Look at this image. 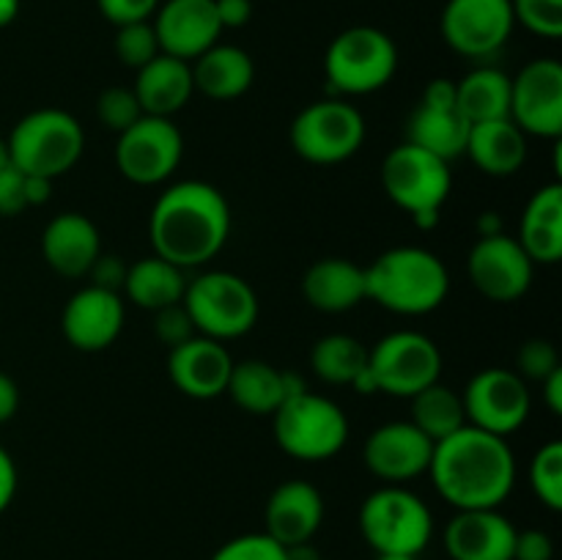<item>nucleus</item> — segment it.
Listing matches in <instances>:
<instances>
[{"label": "nucleus", "instance_id": "c9c22d12", "mask_svg": "<svg viewBox=\"0 0 562 560\" xmlns=\"http://www.w3.org/2000/svg\"><path fill=\"white\" fill-rule=\"evenodd\" d=\"M143 108L137 102L135 91L124 86L104 88L97 99V119L108 126L110 132L121 135L124 130H130L137 119H143Z\"/></svg>", "mask_w": 562, "mask_h": 560}, {"label": "nucleus", "instance_id": "412c9836", "mask_svg": "<svg viewBox=\"0 0 562 560\" xmlns=\"http://www.w3.org/2000/svg\"><path fill=\"white\" fill-rule=\"evenodd\" d=\"M516 527L499 508L459 511L445 527L450 560H514Z\"/></svg>", "mask_w": 562, "mask_h": 560}, {"label": "nucleus", "instance_id": "423d86ee", "mask_svg": "<svg viewBox=\"0 0 562 560\" xmlns=\"http://www.w3.org/2000/svg\"><path fill=\"white\" fill-rule=\"evenodd\" d=\"M184 311L190 313L198 335L220 340H234L250 333L258 322V294L245 278L225 269L198 275L187 280Z\"/></svg>", "mask_w": 562, "mask_h": 560}, {"label": "nucleus", "instance_id": "b1692460", "mask_svg": "<svg viewBox=\"0 0 562 560\" xmlns=\"http://www.w3.org/2000/svg\"><path fill=\"white\" fill-rule=\"evenodd\" d=\"M132 91H135L137 102H140L146 115L173 119L190 102L192 93H195L192 66L187 60L173 58V55L159 53L157 58L137 69Z\"/></svg>", "mask_w": 562, "mask_h": 560}, {"label": "nucleus", "instance_id": "aec40b11", "mask_svg": "<svg viewBox=\"0 0 562 560\" xmlns=\"http://www.w3.org/2000/svg\"><path fill=\"white\" fill-rule=\"evenodd\" d=\"M234 357L220 340L206 335H192L184 344L168 351V377L176 390L190 399H217L228 388Z\"/></svg>", "mask_w": 562, "mask_h": 560}, {"label": "nucleus", "instance_id": "de8ad7c7", "mask_svg": "<svg viewBox=\"0 0 562 560\" xmlns=\"http://www.w3.org/2000/svg\"><path fill=\"white\" fill-rule=\"evenodd\" d=\"M16 494V464L9 450L0 445V514L11 505Z\"/></svg>", "mask_w": 562, "mask_h": 560}, {"label": "nucleus", "instance_id": "7ed1b4c3", "mask_svg": "<svg viewBox=\"0 0 562 560\" xmlns=\"http://www.w3.org/2000/svg\"><path fill=\"white\" fill-rule=\"evenodd\" d=\"M368 300L398 316H426L450 291L448 267L426 247L404 245L384 250L366 267Z\"/></svg>", "mask_w": 562, "mask_h": 560}, {"label": "nucleus", "instance_id": "a18cd8bd", "mask_svg": "<svg viewBox=\"0 0 562 560\" xmlns=\"http://www.w3.org/2000/svg\"><path fill=\"white\" fill-rule=\"evenodd\" d=\"M88 275L93 278L91 285L108 291H121L126 278V264L119 256H110V253H99V258L93 261V267L88 269Z\"/></svg>", "mask_w": 562, "mask_h": 560}, {"label": "nucleus", "instance_id": "cd10ccee", "mask_svg": "<svg viewBox=\"0 0 562 560\" xmlns=\"http://www.w3.org/2000/svg\"><path fill=\"white\" fill-rule=\"evenodd\" d=\"M470 126L459 108H434V104L417 102V108L406 119V141L450 163L464 154Z\"/></svg>", "mask_w": 562, "mask_h": 560}, {"label": "nucleus", "instance_id": "ea45409f", "mask_svg": "<svg viewBox=\"0 0 562 560\" xmlns=\"http://www.w3.org/2000/svg\"><path fill=\"white\" fill-rule=\"evenodd\" d=\"M521 225H538V228L562 231V184L552 181L543 184L541 190L532 192L527 201L525 214H521Z\"/></svg>", "mask_w": 562, "mask_h": 560}, {"label": "nucleus", "instance_id": "79ce46f5", "mask_svg": "<svg viewBox=\"0 0 562 560\" xmlns=\"http://www.w3.org/2000/svg\"><path fill=\"white\" fill-rule=\"evenodd\" d=\"M159 3H162V0H97L104 20L113 22L115 27L126 25V22L151 20L154 11L159 9Z\"/></svg>", "mask_w": 562, "mask_h": 560}, {"label": "nucleus", "instance_id": "a19ab883", "mask_svg": "<svg viewBox=\"0 0 562 560\" xmlns=\"http://www.w3.org/2000/svg\"><path fill=\"white\" fill-rule=\"evenodd\" d=\"M154 329H157V338L162 340L165 346H179L184 344V340H190L195 333V327H192V318L190 313L184 311V305H168L162 307V311H157V318H154Z\"/></svg>", "mask_w": 562, "mask_h": 560}, {"label": "nucleus", "instance_id": "09e8293b", "mask_svg": "<svg viewBox=\"0 0 562 560\" xmlns=\"http://www.w3.org/2000/svg\"><path fill=\"white\" fill-rule=\"evenodd\" d=\"M20 410V388L9 373L0 371V423H9Z\"/></svg>", "mask_w": 562, "mask_h": 560}, {"label": "nucleus", "instance_id": "bb28decb", "mask_svg": "<svg viewBox=\"0 0 562 560\" xmlns=\"http://www.w3.org/2000/svg\"><path fill=\"white\" fill-rule=\"evenodd\" d=\"M190 66L195 91L209 99H217V102L241 97L256 80V64H252L250 53L236 44L217 42L206 53L198 55Z\"/></svg>", "mask_w": 562, "mask_h": 560}, {"label": "nucleus", "instance_id": "6e6552de", "mask_svg": "<svg viewBox=\"0 0 562 560\" xmlns=\"http://www.w3.org/2000/svg\"><path fill=\"white\" fill-rule=\"evenodd\" d=\"M274 443L296 461H327L349 439V417L327 395L305 390L274 412Z\"/></svg>", "mask_w": 562, "mask_h": 560}, {"label": "nucleus", "instance_id": "603ef678", "mask_svg": "<svg viewBox=\"0 0 562 560\" xmlns=\"http://www.w3.org/2000/svg\"><path fill=\"white\" fill-rule=\"evenodd\" d=\"M285 560H322V552L311 541L294 544V547H285Z\"/></svg>", "mask_w": 562, "mask_h": 560}, {"label": "nucleus", "instance_id": "4468645a", "mask_svg": "<svg viewBox=\"0 0 562 560\" xmlns=\"http://www.w3.org/2000/svg\"><path fill=\"white\" fill-rule=\"evenodd\" d=\"M514 27L510 0H448L439 20L445 44L472 60L497 55L508 44Z\"/></svg>", "mask_w": 562, "mask_h": 560}, {"label": "nucleus", "instance_id": "c85d7f7f", "mask_svg": "<svg viewBox=\"0 0 562 560\" xmlns=\"http://www.w3.org/2000/svg\"><path fill=\"white\" fill-rule=\"evenodd\" d=\"M121 289H124L126 300H130L132 305L157 313L162 311V307L179 305V302L184 300V269L165 261V258L159 256L140 258V261L126 267V278Z\"/></svg>", "mask_w": 562, "mask_h": 560}, {"label": "nucleus", "instance_id": "5fc2aeb1", "mask_svg": "<svg viewBox=\"0 0 562 560\" xmlns=\"http://www.w3.org/2000/svg\"><path fill=\"white\" fill-rule=\"evenodd\" d=\"M20 14V0H0V27L11 25Z\"/></svg>", "mask_w": 562, "mask_h": 560}, {"label": "nucleus", "instance_id": "f704fd0d", "mask_svg": "<svg viewBox=\"0 0 562 560\" xmlns=\"http://www.w3.org/2000/svg\"><path fill=\"white\" fill-rule=\"evenodd\" d=\"M113 47H115V55H119L121 64L130 66V69H135V71L162 53V49H159L157 31H154L151 20L126 22V25H119Z\"/></svg>", "mask_w": 562, "mask_h": 560}, {"label": "nucleus", "instance_id": "20e7f679", "mask_svg": "<svg viewBox=\"0 0 562 560\" xmlns=\"http://www.w3.org/2000/svg\"><path fill=\"white\" fill-rule=\"evenodd\" d=\"M5 143L16 170L25 176L58 179L80 163L86 152V132L66 110L42 108L16 121Z\"/></svg>", "mask_w": 562, "mask_h": 560}, {"label": "nucleus", "instance_id": "f257e3e1", "mask_svg": "<svg viewBox=\"0 0 562 560\" xmlns=\"http://www.w3.org/2000/svg\"><path fill=\"white\" fill-rule=\"evenodd\" d=\"M428 472L456 511L499 508L514 492L516 459L505 437L464 426L434 445Z\"/></svg>", "mask_w": 562, "mask_h": 560}, {"label": "nucleus", "instance_id": "49530a36", "mask_svg": "<svg viewBox=\"0 0 562 560\" xmlns=\"http://www.w3.org/2000/svg\"><path fill=\"white\" fill-rule=\"evenodd\" d=\"M214 11H217L223 31L245 27L252 16V0H214Z\"/></svg>", "mask_w": 562, "mask_h": 560}, {"label": "nucleus", "instance_id": "c756f323", "mask_svg": "<svg viewBox=\"0 0 562 560\" xmlns=\"http://www.w3.org/2000/svg\"><path fill=\"white\" fill-rule=\"evenodd\" d=\"M456 108L470 124L508 119L510 77L497 66H475L456 82Z\"/></svg>", "mask_w": 562, "mask_h": 560}, {"label": "nucleus", "instance_id": "5701e85b", "mask_svg": "<svg viewBox=\"0 0 562 560\" xmlns=\"http://www.w3.org/2000/svg\"><path fill=\"white\" fill-rule=\"evenodd\" d=\"M102 253L97 223L80 212H64L47 223L42 234V256L53 272L82 278Z\"/></svg>", "mask_w": 562, "mask_h": 560}, {"label": "nucleus", "instance_id": "9d476101", "mask_svg": "<svg viewBox=\"0 0 562 560\" xmlns=\"http://www.w3.org/2000/svg\"><path fill=\"white\" fill-rule=\"evenodd\" d=\"M368 373L376 393L412 399L442 377V351L428 335L415 329H398L368 349Z\"/></svg>", "mask_w": 562, "mask_h": 560}, {"label": "nucleus", "instance_id": "a878e982", "mask_svg": "<svg viewBox=\"0 0 562 560\" xmlns=\"http://www.w3.org/2000/svg\"><path fill=\"white\" fill-rule=\"evenodd\" d=\"M464 154L486 176L505 179L527 163V135L510 119L481 121L470 126Z\"/></svg>", "mask_w": 562, "mask_h": 560}, {"label": "nucleus", "instance_id": "3c124183", "mask_svg": "<svg viewBox=\"0 0 562 560\" xmlns=\"http://www.w3.org/2000/svg\"><path fill=\"white\" fill-rule=\"evenodd\" d=\"M541 384H543V404L549 406L552 415H562V368H558L554 373H549Z\"/></svg>", "mask_w": 562, "mask_h": 560}, {"label": "nucleus", "instance_id": "4d7b16f0", "mask_svg": "<svg viewBox=\"0 0 562 560\" xmlns=\"http://www.w3.org/2000/svg\"><path fill=\"white\" fill-rule=\"evenodd\" d=\"M376 560H417L415 555H376Z\"/></svg>", "mask_w": 562, "mask_h": 560}, {"label": "nucleus", "instance_id": "0eeeda50", "mask_svg": "<svg viewBox=\"0 0 562 560\" xmlns=\"http://www.w3.org/2000/svg\"><path fill=\"white\" fill-rule=\"evenodd\" d=\"M360 533L376 555H420L434 536L426 500L395 483L368 494L360 508Z\"/></svg>", "mask_w": 562, "mask_h": 560}, {"label": "nucleus", "instance_id": "f3484780", "mask_svg": "<svg viewBox=\"0 0 562 560\" xmlns=\"http://www.w3.org/2000/svg\"><path fill=\"white\" fill-rule=\"evenodd\" d=\"M434 443L412 421H393L373 428L362 448L366 467L384 483L404 486L428 472Z\"/></svg>", "mask_w": 562, "mask_h": 560}, {"label": "nucleus", "instance_id": "393cba45", "mask_svg": "<svg viewBox=\"0 0 562 560\" xmlns=\"http://www.w3.org/2000/svg\"><path fill=\"white\" fill-rule=\"evenodd\" d=\"M307 305L322 313H346L368 300L366 267L349 258H322L302 278Z\"/></svg>", "mask_w": 562, "mask_h": 560}, {"label": "nucleus", "instance_id": "e433bc0d", "mask_svg": "<svg viewBox=\"0 0 562 560\" xmlns=\"http://www.w3.org/2000/svg\"><path fill=\"white\" fill-rule=\"evenodd\" d=\"M516 25L541 38L562 36V0H510Z\"/></svg>", "mask_w": 562, "mask_h": 560}, {"label": "nucleus", "instance_id": "ddd939ff", "mask_svg": "<svg viewBox=\"0 0 562 560\" xmlns=\"http://www.w3.org/2000/svg\"><path fill=\"white\" fill-rule=\"evenodd\" d=\"M467 426L483 428L497 437L519 432L530 417V390L510 368H483L467 382L461 393Z\"/></svg>", "mask_w": 562, "mask_h": 560}, {"label": "nucleus", "instance_id": "1a4fd4ad", "mask_svg": "<svg viewBox=\"0 0 562 560\" xmlns=\"http://www.w3.org/2000/svg\"><path fill=\"white\" fill-rule=\"evenodd\" d=\"M296 157L313 165H338L355 157L366 141V119L346 99L311 102L294 115L289 130Z\"/></svg>", "mask_w": 562, "mask_h": 560}, {"label": "nucleus", "instance_id": "37998d69", "mask_svg": "<svg viewBox=\"0 0 562 560\" xmlns=\"http://www.w3.org/2000/svg\"><path fill=\"white\" fill-rule=\"evenodd\" d=\"M25 209V173L14 165H5L0 168V217H16Z\"/></svg>", "mask_w": 562, "mask_h": 560}, {"label": "nucleus", "instance_id": "c03bdc74", "mask_svg": "<svg viewBox=\"0 0 562 560\" xmlns=\"http://www.w3.org/2000/svg\"><path fill=\"white\" fill-rule=\"evenodd\" d=\"M554 558V544L549 533L543 530H521L516 533L514 544V560H552Z\"/></svg>", "mask_w": 562, "mask_h": 560}, {"label": "nucleus", "instance_id": "9b49d317", "mask_svg": "<svg viewBox=\"0 0 562 560\" xmlns=\"http://www.w3.org/2000/svg\"><path fill=\"white\" fill-rule=\"evenodd\" d=\"M382 187L395 206L412 217H423V214L442 212L453 190V173L450 163L404 141L384 157Z\"/></svg>", "mask_w": 562, "mask_h": 560}, {"label": "nucleus", "instance_id": "864d4df0", "mask_svg": "<svg viewBox=\"0 0 562 560\" xmlns=\"http://www.w3.org/2000/svg\"><path fill=\"white\" fill-rule=\"evenodd\" d=\"M477 234H481V236L503 234V220H499V214L497 212H483L481 220H477Z\"/></svg>", "mask_w": 562, "mask_h": 560}, {"label": "nucleus", "instance_id": "dca6fc26", "mask_svg": "<svg viewBox=\"0 0 562 560\" xmlns=\"http://www.w3.org/2000/svg\"><path fill=\"white\" fill-rule=\"evenodd\" d=\"M536 264L508 234L481 236L467 256V275L477 294L492 302H516L530 291Z\"/></svg>", "mask_w": 562, "mask_h": 560}, {"label": "nucleus", "instance_id": "8fccbe9b", "mask_svg": "<svg viewBox=\"0 0 562 560\" xmlns=\"http://www.w3.org/2000/svg\"><path fill=\"white\" fill-rule=\"evenodd\" d=\"M49 192H53V179H44V176H25L27 206H42V203H47Z\"/></svg>", "mask_w": 562, "mask_h": 560}, {"label": "nucleus", "instance_id": "f03ea898", "mask_svg": "<svg viewBox=\"0 0 562 560\" xmlns=\"http://www.w3.org/2000/svg\"><path fill=\"white\" fill-rule=\"evenodd\" d=\"M148 236L154 256L181 269L203 267L228 242L231 206L209 181H176L154 201Z\"/></svg>", "mask_w": 562, "mask_h": 560}, {"label": "nucleus", "instance_id": "6e6d98bb", "mask_svg": "<svg viewBox=\"0 0 562 560\" xmlns=\"http://www.w3.org/2000/svg\"><path fill=\"white\" fill-rule=\"evenodd\" d=\"M5 165H11V157H9V143H5V137L0 135V168H5Z\"/></svg>", "mask_w": 562, "mask_h": 560}, {"label": "nucleus", "instance_id": "39448f33", "mask_svg": "<svg viewBox=\"0 0 562 560\" xmlns=\"http://www.w3.org/2000/svg\"><path fill=\"white\" fill-rule=\"evenodd\" d=\"M398 69V47L373 25L346 27L329 42L324 75L329 88L344 97H366L387 86Z\"/></svg>", "mask_w": 562, "mask_h": 560}, {"label": "nucleus", "instance_id": "72a5a7b5", "mask_svg": "<svg viewBox=\"0 0 562 560\" xmlns=\"http://www.w3.org/2000/svg\"><path fill=\"white\" fill-rule=\"evenodd\" d=\"M530 489L549 511L562 508V443L541 445L530 461Z\"/></svg>", "mask_w": 562, "mask_h": 560}, {"label": "nucleus", "instance_id": "6ab92c4d", "mask_svg": "<svg viewBox=\"0 0 562 560\" xmlns=\"http://www.w3.org/2000/svg\"><path fill=\"white\" fill-rule=\"evenodd\" d=\"M159 49L173 58L192 60L220 42L223 25L214 11V0H165L151 20Z\"/></svg>", "mask_w": 562, "mask_h": 560}, {"label": "nucleus", "instance_id": "2f4dec72", "mask_svg": "<svg viewBox=\"0 0 562 560\" xmlns=\"http://www.w3.org/2000/svg\"><path fill=\"white\" fill-rule=\"evenodd\" d=\"M412 423L431 439L434 445L439 439L450 437L453 432L467 426V412L461 393L442 382H434L423 388L420 393L412 395Z\"/></svg>", "mask_w": 562, "mask_h": 560}, {"label": "nucleus", "instance_id": "4be33fe9", "mask_svg": "<svg viewBox=\"0 0 562 560\" xmlns=\"http://www.w3.org/2000/svg\"><path fill=\"white\" fill-rule=\"evenodd\" d=\"M267 536L283 547L313 541L324 522V497L313 483L285 481L269 494L267 511Z\"/></svg>", "mask_w": 562, "mask_h": 560}, {"label": "nucleus", "instance_id": "f8f14e48", "mask_svg": "<svg viewBox=\"0 0 562 560\" xmlns=\"http://www.w3.org/2000/svg\"><path fill=\"white\" fill-rule=\"evenodd\" d=\"M184 154V137L173 119L143 115L115 141V168L126 181L154 187L176 173Z\"/></svg>", "mask_w": 562, "mask_h": 560}, {"label": "nucleus", "instance_id": "473e14b6", "mask_svg": "<svg viewBox=\"0 0 562 560\" xmlns=\"http://www.w3.org/2000/svg\"><path fill=\"white\" fill-rule=\"evenodd\" d=\"M368 349L346 333L324 335L311 349V368L327 384H351L366 368Z\"/></svg>", "mask_w": 562, "mask_h": 560}, {"label": "nucleus", "instance_id": "4c0bfd02", "mask_svg": "<svg viewBox=\"0 0 562 560\" xmlns=\"http://www.w3.org/2000/svg\"><path fill=\"white\" fill-rule=\"evenodd\" d=\"M209 560H285V547L267 533H245L225 541Z\"/></svg>", "mask_w": 562, "mask_h": 560}, {"label": "nucleus", "instance_id": "2eb2a0df", "mask_svg": "<svg viewBox=\"0 0 562 560\" xmlns=\"http://www.w3.org/2000/svg\"><path fill=\"white\" fill-rule=\"evenodd\" d=\"M510 121L525 135L562 137V64L536 58L510 77Z\"/></svg>", "mask_w": 562, "mask_h": 560}, {"label": "nucleus", "instance_id": "a211bd4d", "mask_svg": "<svg viewBox=\"0 0 562 560\" xmlns=\"http://www.w3.org/2000/svg\"><path fill=\"white\" fill-rule=\"evenodd\" d=\"M124 318V300L119 291L86 285L64 305L60 329L77 351H102L119 340Z\"/></svg>", "mask_w": 562, "mask_h": 560}, {"label": "nucleus", "instance_id": "58836bf2", "mask_svg": "<svg viewBox=\"0 0 562 560\" xmlns=\"http://www.w3.org/2000/svg\"><path fill=\"white\" fill-rule=\"evenodd\" d=\"M560 366V351L552 340L547 338H530L521 344V349L516 351V373L521 379H536L543 382L549 373L558 371Z\"/></svg>", "mask_w": 562, "mask_h": 560}, {"label": "nucleus", "instance_id": "7c9ffc66", "mask_svg": "<svg viewBox=\"0 0 562 560\" xmlns=\"http://www.w3.org/2000/svg\"><path fill=\"white\" fill-rule=\"evenodd\" d=\"M225 393L250 415H274L285 401L283 371L263 360L234 362Z\"/></svg>", "mask_w": 562, "mask_h": 560}]
</instances>
